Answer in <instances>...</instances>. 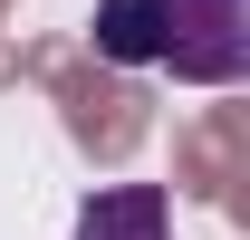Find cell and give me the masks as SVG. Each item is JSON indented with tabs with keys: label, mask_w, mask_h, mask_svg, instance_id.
Listing matches in <instances>:
<instances>
[{
	"label": "cell",
	"mask_w": 250,
	"mask_h": 240,
	"mask_svg": "<svg viewBox=\"0 0 250 240\" xmlns=\"http://www.w3.org/2000/svg\"><path fill=\"white\" fill-rule=\"evenodd\" d=\"M164 58H173V77H202V87L241 77V58H250L241 0H173V39H164Z\"/></svg>",
	"instance_id": "1"
},
{
	"label": "cell",
	"mask_w": 250,
	"mask_h": 240,
	"mask_svg": "<svg viewBox=\"0 0 250 240\" xmlns=\"http://www.w3.org/2000/svg\"><path fill=\"white\" fill-rule=\"evenodd\" d=\"M77 240H164V192L154 182H116L77 211Z\"/></svg>",
	"instance_id": "3"
},
{
	"label": "cell",
	"mask_w": 250,
	"mask_h": 240,
	"mask_svg": "<svg viewBox=\"0 0 250 240\" xmlns=\"http://www.w3.org/2000/svg\"><path fill=\"white\" fill-rule=\"evenodd\" d=\"M164 39H173V0H96V58L154 67Z\"/></svg>",
	"instance_id": "2"
}]
</instances>
